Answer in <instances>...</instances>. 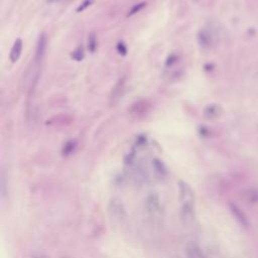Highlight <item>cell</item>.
<instances>
[{
  "mask_svg": "<svg viewBox=\"0 0 258 258\" xmlns=\"http://www.w3.org/2000/svg\"><path fill=\"white\" fill-rule=\"evenodd\" d=\"M21 51H22V40L20 38H17L13 45H12V48H11V51H10V60L12 62H15L18 60V58L20 57V54H21Z\"/></svg>",
  "mask_w": 258,
  "mask_h": 258,
  "instance_id": "8",
  "label": "cell"
},
{
  "mask_svg": "<svg viewBox=\"0 0 258 258\" xmlns=\"http://www.w3.org/2000/svg\"><path fill=\"white\" fill-rule=\"evenodd\" d=\"M145 6H146V3H145V2H141V3H138V4L134 5V6L130 9V11L128 12L127 16H132V15L136 14V13H137V12H139L142 8H144Z\"/></svg>",
  "mask_w": 258,
  "mask_h": 258,
  "instance_id": "15",
  "label": "cell"
},
{
  "mask_svg": "<svg viewBox=\"0 0 258 258\" xmlns=\"http://www.w3.org/2000/svg\"><path fill=\"white\" fill-rule=\"evenodd\" d=\"M145 211L147 216L153 222L159 221L162 216V207L159 200V197L155 192L149 194L144 201Z\"/></svg>",
  "mask_w": 258,
  "mask_h": 258,
  "instance_id": "1",
  "label": "cell"
},
{
  "mask_svg": "<svg viewBox=\"0 0 258 258\" xmlns=\"http://www.w3.org/2000/svg\"><path fill=\"white\" fill-rule=\"evenodd\" d=\"M152 165H153V168H154L155 172L159 176L163 177V176H165L167 174V168H166V166L164 165V163L161 160H159L157 158L153 159L152 160Z\"/></svg>",
  "mask_w": 258,
  "mask_h": 258,
  "instance_id": "9",
  "label": "cell"
},
{
  "mask_svg": "<svg viewBox=\"0 0 258 258\" xmlns=\"http://www.w3.org/2000/svg\"><path fill=\"white\" fill-rule=\"evenodd\" d=\"M222 107L217 105V104H211L209 106H207L204 110V115L207 119L213 120V119H217L222 115Z\"/></svg>",
  "mask_w": 258,
  "mask_h": 258,
  "instance_id": "7",
  "label": "cell"
},
{
  "mask_svg": "<svg viewBox=\"0 0 258 258\" xmlns=\"http://www.w3.org/2000/svg\"><path fill=\"white\" fill-rule=\"evenodd\" d=\"M71 56L73 59L77 60V61H80L83 59L84 57V47L83 45H79L75 50L72 51L71 53Z\"/></svg>",
  "mask_w": 258,
  "mask_h": 258,
  "instance_id": "14",
  "label": "cell"
},
{
  "mask_svg": "<svg viewBox=\"0 0 258 258\" xmlns=\"http://www.w3.org/2000/svg\"><path fill=\"white\" fill-rule=\"evenodd\" d=\"M61 0H46L47 3H55V2H59Z\"/></svg>",
  "mask_w": 258,
  "mask_h": 258,
  "instance_id": "19",
  "label": "cell"
},
{
  "mask_svg": "<svg viewBox=\"0 0 258 258\" xmlns=\"http://www.w3.org/2000/svg\"><path fill=\"white\" fill-rule=\"evenodd\" d=\"M178 187V200L180 205L182 204H195V191L192 187L184 180H179Z\"/></svg>",
  "mask_w": 258,
  "mask_h": 258,
  "instance_id": "3",
  "label": "cell"
},
{
  "mask_svg": "<svg viewBox=\"0 0 258 258\" xmlns=\"http://www.w3.org/2000/svg\"><path fill=\"white\" fill-rule=\"evenodd\" d=\"M96 48H97V38H96V34L92 32L88 37V49L90 52H95Z\"/></svg>",
  "mask_w": 258,
  "mask_h": 258,
  "instance_id": "13",
  "label": "cell"
},
{
  "mask_svg": "<svg viewBox=\"0 0 258 258\" xmlns=\"http://www.w3.org/2000/svg\"><path fill=\"white\" fill-rule=\"evenodd\" d=\"M230 211L233 215V217L235 218V220L237 221V223L243 227V228H247L249 226V222L248 219L246 217V215L244 214V212L240 209V207H238L235 204H230Z\"/></svg>",
  "mask_w": 258,
  "mask_h": 258,
  "instance_id": "5",
  "label": "cell"
},
{
  "mask_svg": "<svg viewBox=\"0 0 258 258\" xmlns=\"http://www.w3.org/2000/svg\"><path fill=\"white\" fill-rule=\"evenodd\" d=\"M92 2H93V0H84V1L82 2V4L77 8V11H78V12H81V11L85 10L88 6H90V5L92 4Z\"/></svg>",
  "mask_w": 258,
  "mask_h": 258,
  "instance_id": "16",
  "label": "cell"
},
{
  "mask_svg": "<svg viewBox=\"0 0 258 258\" xmlns=\"http://www.w3.org/2000/svg\"><path fill=\"white\" fill-rule=\"evenodd\" d=\"M199 41L203 46H209L211 43V36L207 31H201L199 35Z\"/></svg>",
  "mask_w": 258,
  "mask_h": 258,
  "instance_id": "12",
  "label": "cell"
},
{
  "mask_svg": "<svg viewBox=\"0 0 258 258\" xmlns=\"http://www.w3.org/2000/svg\"><path fill=\"white\" fill-rule=\"evenodd\" d=\"M245 200H247L251 204L258 203V189L255 187H250L245 190L244 194Z\"/></svg>",
  "mask_w": 258,
  "mask_h": 258,
  "instance_id": "10",
  "label": "cell"
},
{
  "mask_svg": "<svg viewBox=\"0 0 258 258\" xmlns=\"http://www.w3.org/2000/svg\"><path fill=\"white\" fill-rule=\"evenodd\" d=\"M108 213L112 220L115 222H121L126 217V212L124 205L121 200L117 198H113L110 200L108 205Z\"/></svg>",
  "mask_w": 258,
  "mask_h": 258,
  "instance_id": "2",
  "label": "cell"
},
{
  "mask_svg": "<svg viewBox=\"0 0 258 258\" xmlns=\"http://www.w3.org/2000/svg\"><path fill=\"white\" fill-rule=\"evenodd\" d=\"M46 44H47V40H46V36L45 34H40L37 40V44H36V49H35V60L37 62L41 61V59L43 58V55L45 53V49H46Z\"/></svg>",
  "mask_w": 258,
  "mask_h": 258,
  "instance_id": "6",
  "label": "cell"
},
{
  "mask_svg": "<svg viewBox=\"0 0 258 258\" xmlns=\"http://www.w3.org/2000/svg\"><path fill=\"white\" fill-rule=\"evenodd\" d=\"M180 220L182 224L189 225L195 220V204L180 205Z\"/></svg>",
  "mask_w": 258,
  "mask_h": 258,
  "instance_id": "4",
  "label": "cell"
},
{
  "mask_svg": "<svg viewBox=\"0 0 258 258\" xmlns=\"http://www.w3.org/2000/svg\"><path fill=\"white\" fill-rule=\"evenodd\" d=\"M31 258H44V257L41 254H33L31 256Z\"/></svg>",
  "mask_w": 258,
  "mask_h": 258,
  "instance_id": "18",
  "label": "cell"
},
{
  "mask_svg": "<svg viewBox=\"0 0 258 258\" xmlns=\"http://www.w3.org/2000/svg\"><path fill=\"white\" fill-rule=\"evenodd\" d=\"M76 148V141L75 140H69L62 147V150H61V154L64 155V156H68L70 155Z\"/></svg>",
  "mask_w": 258,
  "mask_h": 258,
  "instance_id": "11",
  "label": "cell"
},
{
  "mask_svg": "<svg viewBox=\"0 0 258 258\" xmlns=\"http://www.w3.org/2000/svg\"><path fill=\"white\" fill-rule=\"evenodd\" d=\"M117 50H118V52L120 54H123V55L126 54V52H127V48H126V46H125V44L123 42H118Z\"/></svg>",
  "mask_w": 258,
  "mask_h": 258,
  "instance_id": "17",
  "label": "cell"
}]
</instances>
